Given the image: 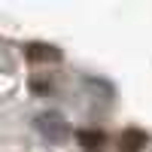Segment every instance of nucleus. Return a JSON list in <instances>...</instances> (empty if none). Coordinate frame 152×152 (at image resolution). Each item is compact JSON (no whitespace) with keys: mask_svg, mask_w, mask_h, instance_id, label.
<instances>
[{"mask_svg":"<svg viewBox=\"0 0 152 152\" xmlns=\"http://www.w3.org/2000/svg\"><path fill=\"white\" fill-rule=\"evenodd\" d=\"M24 55H28V61H58L61 52L55 46H46V43H31L24 46Z\"/></svg>","mask_w":152,"mask_h":152,"instance_id":"nucleus-4","label":"nucleus"},{"mask_svg":"<svg viewBox=\"0 0 152 152\" xmlns=\"http://www.w3.org/2000/svg\"><path fill=\"white\" fill-rule=\"evenodd\" d=\"M76 143L85 152H104L107 149V134L94 131V128H82V131H76Z\"/></svg>","mask_w":152,"mask_h":152,"instance_id":"nucleus-2","label":"nucleus"},{"mask_svg":"<svg viewBox=\"0 0 152 152\" xmlns=\"http://www.w3.org/2000/svg\"><path fill=\"white\" fill-rule=\"evenodd\" d=\"M37 128H40L49 140H64L67 137V122L58 116V113H46V116L37 119Z\"/></svg>","mask_w":152,"mask_h":152,"instance_id":"nucleus-1","label":"nucleus"},{"mask_svg":"<svg viewBox=\"0 0 152 152\" xmlns=\"http://www.w3.org/2000/svg\"><path fill=\"white\" fill-rule=\"evenodd\" d=\"M149 137L143 131H137V128H128L122 137H119V152H143Z\"/></svg>","mask_w":152,"mask_h":152,"instance_id":"nucleus-3","label":"nucleus"}]
</instances>
